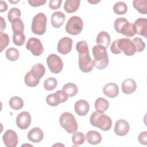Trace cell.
<instances>
[{
	"instance_id": "17",
	"label": "cell",
	"mask_w": 147,
	"mask_h": 147,
	"mask_svg": "<svg viewBox=\"0 0 147 147\" xmlns=\"http://www.w3.org/2000/svg\"><path fill=\"white\" fill-rule=\"evenodd\" d=\"M74 109L76 113L78 115L84 116L88 113L90 110V105L87 101L86 100L81 99L78 100L75 103Z\"/></svg>"
},
{
	"instance_id": "29",
	"label": "cell",
	"mask_w": 147,
	"mask_h": 147,
	"mask_svg": "<svg viewBox=\"0 0 147 147\" xmlns=\"http://www.w3.org/2000/svg\"><path fill=\"white\" fill-rule=\"evenodd\" d=\"M30 71L40 79L45 74V68L41 63H37L32 66Z\"/></svg>"
},
{
	"instance_id": "46",
	"label": "cell",
	"mask_w": 147,
	"mask_h": 147,
	"mask_svg": "<svg viewBox=\"0 0 147 147\" xmlns=\"http://www.w3.org/2000/svg\"><path fill=\"white\" fill-rule=\"evenodd\" d=\"M88 2H90V3H92V4H95V3H98V2H99L100 1H88Z\"/></svg>"
},
{
	"instance_id": "9",
	"label": "cell",
	"mask_w": 147,
	"mask_h": 147,
	"mask_svg": "<svg viewBox=\"0 0 147 147\" xmlns=\"http://www.w3.org/2000/svg\"><path fill=\"white\" fill-rule=\"evenodd\" d=\"M47 63L51 72L60 73L63 68V63L61 58L56 54L49 55L47 59Z\"/></svg>"
},
{
	"instance_id": "27",
	"label": "cell",
	"mask_w": 147,
	"mask_h": 147,
	"mask_svg": "<svg viewBox=\"0 0 147 147\" xmlns=\"http://www.w3.org/2000/svg\"><path fill=\"white\" fill-rule=\"evenodd\" d=\"M62 90L66 92L68 97L75 96L78 91L77 86L72 83H68L64 84L62 88Z\"/></svg>"
},
{
	"instance_id": "24",
	"label": "cell",
	"mask_w": 147,
	"mask_h": 147,
	"mask_svg": "<svg viewBox=\"0 0 147 147\" xmlns=\"http://www.w3.org/2000/svg\"><path fill=\"white\" fill-rule=\"evenodd\" d=\"M95 109L96 111L100 113H103L106 111L109 106V102L105 98H98L95 102Z\"/></svg>"
},
{
	"instance_id": "12",
	"label": "cell",
	"mask_w": 147,
	"mask_h": 147,
	"mask_svg": "<svg viewBox=\"0 0 147 147\" xmlns=\"http://www.w3.org/2000/svg\"><path fill=\"white\" fill-rule=\"evenodd\" d=\"M30 114L27 111H23L20 113L16 118L17 126L22 130L26 129L31 123Z\"/></svg>"
},
{
	"instance_id": "32",
	"label": "cell",
	"mask_w": 147,
	"mask_h": 147,
	"mask_svg": "<svg viewBox=\"0 0 147 147\" xmlns=\"http://www.w3.org/2000/svg\"><path fill=\"white\" fill-rule=\"evenodd\" d=\"M6 58L11 61H14L19 57V51L15 48L11 47L8 48L5 52Z\"/></svg>"
},
{
	"instance_id": "43",
	"label": "cell",
	"mask_w": 147,
	"mask_h": 147,
	"mask_svg": "<svg viewBox=\"0 0 147 147\" xmlns=\"http://www.w3.org/2000/svg\"><path fill=\"white\" fill-rule=\"evenodd\" d=\"M47 0H29L28 3L33 7H38L44 5Z\"/></svg>"
},
{
	"instance_id": "14",
	"label": "cell",
	"mask_w": 147,
	"mask_h": 147,
	"mask_svg": "<svg viewBox=\"0 0 147 147\" xmlns=\"http://www.w3.org/2000/svg\"><path fill=\"white\" fill-rule=\"evenodd\" d=\"M136 33L144 37L147 36V20L145 18H139L133 24Z\"/></svg>"
},
{
	"instance_id": "36",
	"label": "cell",
	"mask_w": 147,
	"mask_h": 147,
	"mask_svg": "<svg viewBox=\"0 0 147 147\" xmlns=\"http://www.w3.org/2000/svg\"><path fill=\"white\" fill-rule=\"evenodd\" d=\"M46 102L51 106H56L60 103L59 99L56 93L49 94L46 98Z\"/></svg>"
},
{
	"instance_id": "44",
	"label": "cell",
	"mask_w": 147,
	"mask_h": 147,
	"mask_svg": "<svg viewBox=\"0 0 147 147\" xmlns=\"http://www.w3.org/2000/svg\"><path fill=\"white\" fill-rule=\"evenodd\" d=\"M7 9V3L3 1H0V11L3 12L6 11Z\"/></svg>"
},
{
	"instance_id": "18",
	"label": "cell",
	"mask_w": 147,
	"mask_h": 147,
	"mask_svg": "<svg viewBox=\"0 0 147 147\" xmlns=\"http://www.w3.org/2000/svg\"><path fill=\"white\" fill-rule=\"evenodd\" d=\"M103 92L109 98H115L119 94L118 86L114 83H107L103 87Z\"/></svg>"
},
{
	"instance_id": "6",
	"label": "cell",
	"mask_w": 147,
	"mask_h": 147,
	"mask_svg": "<svg viewBox=\"0 0 147 147\" xmlns=\"http://www.w3.org/2000/svg\"><path fill=\"white\" fill-rule=\"evenodd\" d=\"M47 18L45 14L39 13L33 18L31 30L32 32L37 35L44 34L46 32Z\"/></svg>"
},
{
	"instance_id": "1",
	"label": "cell",
	"mask_w": 147,
	"mask_h": 147,
	"mask_svg": "<svg viewBox=\"0 0 147 147\" xmlns=\"http://www.w3.org/2000/svg\"><path fill=\"white\" fill-rule=\"evenodd\" d=\"M110 50L114 54H120L122 51L128 56L134 55L136 47L133 41L128 38H122L117 39L111 44Z\"/></svg>"
},
{
	"instance_id": "30",
	"label": "cell",
	"mask_w": 147,
	"mask_h": 147,
	"mask_svg": "<svg viewBox=\"0 0 147 147\" xmlns=\"http://www.w3.org/2000/svg\"><path fill=\"white\" fill-rule=\"evenodd\" d=\"M114 12L118 15L125 14L127 11V7L126 4L122 1L115 3L113 6Z\"/></svg>"
},
{
	"instance_id": "35",
	"label": "cell",
	"mask_w": 147,
	"mask_h": 147,
	"mask_svg": "<svg viewBox=\"0 0 147 147\" xmlns=\"http://www.w3.org/2000/svg\"><path fill=\"white\" fill-rule=\"evenodd\" d=\"M57 81L53 77L47 78L44 82V87L47 91H52L54 90L57 87Z\"/></svg>"
},
{
	"instance_id": "39",
	"label": "cell",
	"mask_w": 147,
	"mask_h": 147,
	"mask_svg": "<svg viewBox=\"0 0 147 147\" xmlns=\"http://www.w3.org/2000/svg\"><path fill=\"white\" fill-rule=\"evenodd\" d=\"M1 44H0V52H2L3 50L6 48L9 44V37L7 34L2 32H0Z\"/></svg>"
},
{
	"instance_id": "15",
	"label": "cell",
	"mask_w": 147,
	"mask_h": 147,
	"mask_svg": "<svg viewBox=\"0 0 147 147\" xmlns=\"http://www.w3.org/2000/svg\"><path fill=\"white\" fill-rule=\"evenodd\" d=\"M130 129L129 123L125 119L118 120L115 125L114 132L119 136H123L127 134Z\"/></svg>"
},
{
	"instance_id": "11",
	"label": "cell",
	"mask_w": 147,
	"mask_h": 147,
	"mask_svg": "<svg viewBox=\"0 0 147 147\" xmlns=\"http://www.w3.org/2000/svg\"><path fill=\"white\" fill-rule=\"evenodd\" d=\"M2 140L7 147H16L18 142L17 133L11 129L7 130L5 132Z\"/></svg>"
},
{
	"instance_id": "19",
	"label": "cell",
	"mask_w": 147,
	"mask_h": 147,
	"mask_svg": "<svg viewBox=\"0 0 147 147\" xmlns=\"http://www.w3.org/2000/svg\"><path fill=\"white\" fill-rule=\"evenodd\" d=\"M136 82L132 79H127L122 83V90L125 94H130L133 93L136 91Z\"/></svg>"
},
{
	"instance_id": "23",
	"label": "cell",
	"mask_w": 147,
	"mask_h": 147,
	"mask_svg": "<svg viewBox=\"0 0 147 147\" xmlns=\"http://www.w3.org/2000/svg\"><path fill=\"white\" fill-rule=\"evenodd\" d=\"M80 3L79 0H67L64 2V9L67 13H72L78 9Z\"/></svg>"
},
{
	"instance_id": "45",
	"label": "cell",
	"mask_w": 147,
	"mask_h": 147,
	"mask_svg": "<svg viewBox=\"0 0 147 147\" xmlns=\"http://www.w3.org/2000/svg\"><path fill=\"white\" fill-rule=\"evenodd\" d=\"M1 18V32H2L6 28V22L2 17H0Z\"/></svg>"
},
{
	"instance_id": "34",
	"label": "cell",
	"mask_w": 147,
	"mask_h": 147,
	"mask_svg": "<svg viewBox=\"0 0 147 147\" xmlns=\"http://www.w3.org/2000/svg\"><path fill=\"white\" fill-rule=\"evenodd\" d=\"M11 28L14 33H24V24L21 19L15 20L11 22Z\"/></svg>"
},
{
	"instance_id": "7",
	"label": "cell",
	"mask_w": 147,
	"mask_h": 147,
	"mask_svg": "<svg viewBox=\"0 0 147 147\" xmlns=\"http://www.w3.org/2000/svg\"><path fill=\"white\" fill-rule=\"evenodd\" d=\"M83 22L78 16H72L67 21L65 25L66 32L71 35H78L83 29Z\"/></svg>"
},
{
	"instance_id": "33",
	"label": "cell",
	"mask_w": 147,
	"mask_h": 147,
	"mask_svg": "<svg viewBox=\"0 0 147 147\" xmlns=\"http://www.w3.org/2000/svg\"><path fill=\"white\" fill-rule=\"evenodd\" d=\"M85 136L82 132H75L72 136V141L74 146H79L83 144L85 141Z\"/></svg>"
},
{
	"instance_id": "38",
	"label": "cell",
	"mask_w": 147,
	"mask_h": 147,
	"mask_svg": "<svg viewBox=\"0 0 147 147\" xmlns=\"http://www.w3.org/2000/svg\"><path fill=\"white\" fill-rule=\"evenodd\" d=\"M136 47V52H140L144 50L145 48V43L140 37H135L132 40Z\"/></svg>"
},
{
	"instance_id": "42",
	"label": "cell",
	"mask_w": 147,
	"mask_h": 147,
	"mask_svg": "<svg viewBox=\"0 0 147 147\" xmlns=\"http://www.w3.org/2000/svg\"><path fill=\"white\" fill-rule=\"evenodd\" d=\"M138 140L141 144L146 145L147 144V131H142L140 133Z\"/></svg>"
},
{
	"instance_id": "25",
	"label": "cell",
	"mask_w": 147,
	"mask_h": 147,
	"mask_svg": "<svg viewBox=\"0 0 147 147\" xmlns=\"http://www.w3.org/2000/svg\"><path fill=\"white\" fill-rule=\"evenodd\" d=\"M40 79L38 78L31 71L27 72L24 78V81L26 85L29 87H35L40 82Z\"/></svg>"
},
{
	"instance_id": "22",
	"label": "cell",
	"mask_w": 147,
	"mask_h": 147,
	"mask_svg": "<svg viewBox=\"0 0 147 147\" xmlns=\"http://www.w3.org/2000/svg\"><path fill=\"white\" fill-rule=\"evenodd\" d=\"M110 36L109 34L105 31H102L97 35L96 42L98 45H101L107 48L110 44Z\"/></svg>"
},
{
	"instance_id": "20",
	"label": "cell",
	"mask_w": 147,
	"mask_h": 147,
	"mask_svg": "<svg viewBox=\"0 0 147 147\" xmlns=\"http://www.w3.org/2000/svg\"><path fill=\"white\" fill-rule=\"evenodd\" d=\"M65 18V14L61 11H56L52 14L51 16V24L55 28L61 27Z\"/></svg>"
},
{
	"instance_id": "3",
	"label": "cell",
	"mask_w": 147,
	"mask_h": 147,
	"mask_svg": "<svg viewBox=\"0 0 147 147\" xmlns=\"http://www.w3.org/2000/svg\"><path fill=\"white\" fill-rule=\"evenodd\" d=\"M90 121L93 126L98 127L103 131L110 130L112 126V120L110 117L96 111L92 113Z\"/></svg>"
},
{
	"instance_id": "2",
	"label": "cell",
	"mask_w": 147,
	"mask_h": 147,
	"mask_svg": "<svg viewBox=\"0 0 147 147\" xmlns=\"http://www.w3.org/2000/svg\"><path fill=\"white\" fill-rule=\"evenodd\" d=\"M92 53L94 57V66L100 70L105 69L109 61L106 48L101 45H96L92 48Z\"/></svg>"
},
{
	"instance_id": "28",
	"label": "cell",
	"mask_w": 147,
	"mask_h": 147,
	"mask_svg": "<svg viewBox=\"0 0 147 147\" xmlns=\"http://www.w3.org/2000/svg\"><path fill=\"white\" fill-rule=\"evenodd\" d=\"M9 106L11 109L15 110H18L24 106V101L21 98L15 96L11 98L10 99Z\"/></svg>"
},
{
	"instance_id": "26",
	"label": "cell",
	"mask_w": 147,
	"mask_h": 147,
	"mask_svg": "<svg viewBox=\"0 0 147 147\" xmlns=\"http://www.w3.org/2000/svg\"><path fill=\"white\" fill-rule=\"evenodd\" d=\"M133 5L135 9L141 14H146L147 13V1L135 0L133 2Z\"/></svg>"
},
{
	"instance_id": "21",
	"label": "cell",
	"mask_w": 147,
	"mask_h": 147,
	"mask_svg": "<svg viewBox=\"0 0 147 147\" xmlns=\"http://www.w3.org/2000/svg\"><path fill=\"white\" fill-rule=\"evenodd\" d=\"M87 142L91 145L99 144L102 141L101 134L95 130H90L86 133Z\"/></svg>"
},
{
	"instance_id": "40",
	"label": "cell",
	"mask_w": 147,
	"mask_h": 147,
	"mask_svg": "<svg viewBox=\"0 0 147 147\" xmlns=\"http://www.w3.org/2000/svg\"><path fill=\"white\" fill-rule=\"evenodd\" d=\"M59 99V100H60V103H63V102H65V101H67V100L68 99V95L66 94V92L63 91V90H58L56 92H55Z\"/></svg>"
},
{
	"instance_id": "4",
	"label": "cell",
	"mask_w": 147,
	"mask_h": 147,
	"mask_svg": "<svg viewBox=\"0 0 147 147\" xmlns=\"http://www.w3.org/2000/svg\"><path fill=\"white\" fill-rule=\"evenodd\" d=\"M114 26L118 33L126 37H131L136 34L133 24L129 22L124 17L117 18L114 21Z\"/></svg>"
},
{
	"instance_id": "31",
	"label": "cell",
	"mask_w": 147,
	"mask_h": 147,
	"mask_svg": "<svg viewBox=\"0 0 147 147\" xmlns=\"http://www.w3.org/2000/svg\"><path fill=\"white\" fill-rule=\"evenodd\" d=\"M21 13L20 10L17 7H12L11 8L7 14L8 20L11 23L15 20L20 19Z\"/></svg>"
},
{
	"instance_id": "8",
	"label": "cell",
	"mask_w": 147,
	"mask_h": 147,
	"mask_svg": "<svg viewBox=\"0 0 147 147\" xmlns=\"http://www.w3.org/2000/svg\"><path fill=\"white\" fill-rule=\"evenodd\" d=\"M79 53V67L80 69L85 73L90 72L94 67L93 60H92L89 50H85Z\"/></svg>"
},
{
	"instance_id": "5",
	"label": "cell",
	"mask_w": 147,
	"mask_h": 147,
	"mask_svg": "<svg viewBox=\"0 0 147 147\" xmlns=\"http://www.w3.org/2000/svg\"><path fill=\"white\" fill-rule=\"evenodd\" d=\"M59 122L60 125L69 133H74L78 130V123L75 117L71 113H63L60 117Z\"/></svg>"
},
{
	"instance_id": "16",
	"label": "cell",
	"mask_w": 147,
	"mask_h": 147,
	"mask_svg": "<svg viewBox=\"0 0 147 147\" xmlns=\"http://www.w3.org/2000/svg\"><path fill=\"white\" fill-rule=\"evenodd\" d=\"M27 137L30 141L34 143H38L42 140L44 133L40 128L35 127L28 132Z\"/></svg>"
},
{
	"instance_id": "10",
	"label": "cell",
	"mask_w": 147,
	"mask_h": 147,
	"mask_svg": "<svg viewBox=\"0 0 147 147\" xmlns=\"http://www.w3.org/2000/svg\"><path fill=\"white\" fill-rule=\"evenodd\" d=\"M26 48L36 56H40L44 52V47L41 41L35 37L29 38L26 44Z\"/></svg>"
},
{
	"instance_id": "41",
	"label": "cell",
	"mask_w": 147,
	"mask_h": 147,
	"mask_svg": "<svg viewBox=\"0 0 147 147\" xmlns=\"http://www.w3.org/2000/svg\"><path fill=\"white\" fill-rule=\"evenodd\" d=\"M61 3V0H51L49 2V7L52 10H56L60 8Z\"/></svg>"
},
{
	"instance_id": "37",
	"label": "cell",
	"mask_w": 147,
	"mask_h": 147,
	"mask_svg": "<svg viewBox=\"0 0 147 147\" xmlns=\"http://www.w3.org/2000/svg\"><path fill=\"white\" fill-rule=\"evenodd\" d=\"M13 43L17 46L22 45L25 41V35L24 33H13Z\"/></svg>"
},
{
	"instance_id": "13",
	"label": "cell",
	"mask_w": 147,
	"mask_h": 147,
	"mask_svg": "<svg viewBox=\"0 0 147 147\" xmlns=\"http://www.w3.org/2000/svg\"><path fill=\"white\" fill-rule=\"evenodd\" d=\"M72 43L73 41L71 38L67 37H63L58 42L57 50L62 55L67 54L70 52L72 49Z\"/></svg>"
}]
</instances>
